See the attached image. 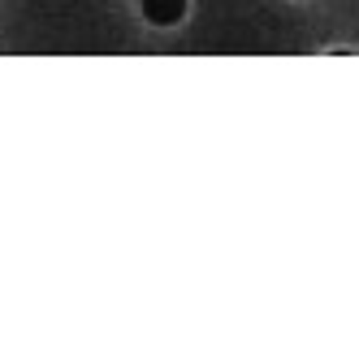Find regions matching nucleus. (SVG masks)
Segmentation results:
<instances>
[{
    "label": "nucleus",
    "instance_id": "1",
    "mask_svg": "<svg viewBox=\"0 0 359 359\" xmlns=\"http://www.w3.org/2000/svg\"><path fill=\"white\" fill-rule=\"evenodd\" d=\"M143 13H147V22H156V27H173V22H182V13H187V0H143Z\"/></svg>",
    "mask_w": 359,
    "mask_h": 359
}]
</instances>
